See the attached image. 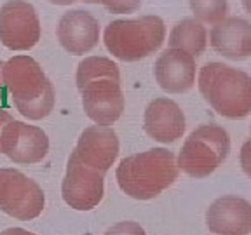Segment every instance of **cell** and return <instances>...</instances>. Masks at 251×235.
Here are the masks:
<instances>
[{
  "mask_svg": "<svg viewBox=\"0 0 251 235\" xmlns=\"http://www.w3.org/2000/svg\"><path fill=\"white\" fill-rule=\"evenodd\" d=\"M40 35V18L30 2L7 0L0 5V44L9 51H30L39 44Z\"/></svg>",
  "mask_w": 251,
  "mask_h": 235,
  "instance_id": "obj_7",
  "label": "cell"
},
{
  "mask_svg": "<svg viewBox=\"0 0 251 235\" xmlns=\"http://www.w3.org/2000/svg\"><path fill=\"white\" fill-rule=\"evenodd\" d=\"M86 115L98 125H110L121 118L126 106L121 80L101 78L78 87Z\"/></svg>",
  "mask_w": 251,
  "mask_h": 235,
  "instance_id": "obj_11",
  "label": "cell"
},
{
  "mask_svg": "<svg viewBox=\"0 0 251 235\" xmlns=\"http://www.w3.org/2000/svg\"><path fill=\"white\" fill-rule=\"evenodd\" d=\"M187 120L181 106L171 98H155L147 105L143 131L157 143L168 145L183 138Z\"/></svg>",
  "mask_w": 251,
  "mask_h": 235,
  "instance_id": "obj_15",
  "label": "cell"
},
{
  "mask_svg": "<svg viewBox=\"0 0 251 235\" xmlns=\"http://www.w3.org/2000/svg\"><path fill=\"white\" fill-rule=\"evenodd\" d=\"M209 46L220 56L230 61L251 58V21L237 16H228L213 24L209 30Z\"/></svg>",
  "mask_w": 251,
  "mask_h": 235,
  "instance_id": "obj_16",
  "label": "cell"
},
{
  "mask_svg": "<svg viewBox=\"0 0 251 235\" xmlns=\"http://www.w3.org/2000/svg\"><path fill=\"white\" fill-rule=\"evenodd\" d=\"M11 120H14V118H12V115L9 114L7 110H2V108H0V138H2V131H4V127Z\"/></svg>",
  "mask_w": 251,
  "mask_h": 235,
  "instance_id": "obj_23",
  "label": "cell"
},
{
  "mask_svg": "<svg viewBox=\"0 0 251 235\" xmlns=\"http://www.w3.org/2000/svg\"><path fill=\"white\" fill-rule=\"evenodd\" d=\"M49 152V138L39 125L11 120L2 131L0 153H4L14 164H39Z\"/></svg>",
  "mask_w": 251,
  "mask_h": 235,
  "instance_id": "obj_9",
  "label": "cell"
},
{
  "mask_svg": "<svg viewBox=\"0 0 251 235\" xmlns=\"http://www.w3.org/2000/svg\"><path fill=\"white\" fill-rule=\"evenodd\" d=\"M101 78L121 80L117 63L106 56H87L77 65V73H75L77 89L94 80H101Z\"/></svg>",
  "mask_w": 251,
  "mask_h": 235,
  "instance_id": "obj_18",
  "label": "cell"
},
{
  "mask_svg": "<svg viewBox=\"0 0 251 235\" xmlns=\"http://www.w3.org/2000/svg\"><path fill=\"white\" fill-rule=\"evenodd\" d=\"M4 84L16 110L28 120H42L54 108L52 82L31 56L18 54L5 61Z\"/></svg>",
  "mask_w": 251,
  "mask_h": 235,
  "instance_id": "obj_3",
  "label": "cell"
},
{
  "mask_svg": "<svg viewBox=\"0 0 251 235\" xmlns=\"http://www.w3.org/2000/svg\"><path fill=\"white\" fill-rule=\"evenodd\" d=\"M250 133H251V127H250Z\"/></svg>",
  "mask_w": 251,
  "mask_h": 235,
  "instance_id": "obj_28",
  "label": "cell"
},
{
  "mask_svg": "<svg viewBox=\"0 0 251 235\" xmlns=\"http://www.w3.org/2000/svg\"><path fill=\"white\" fill-rule=\"evenodd\" d=\"M239 162H241V169L244 171V174L251 178V138L248 141H244V145L241 146Z\"/></svg>",
  "mask_w": 251,
  "mask_h": 235,
  "instance_id": "obj_22",
  "label": "cell"
},
{
  "mask_svg": "<svg viewBox=\"0 0 251 235\" xmlns=\"http://www.w3.org/2000/svg\"><path fill=\"white\" fill-rule=\"evenodd\" d=\"M230 153V136L218 124H202L185 138L176 157L178 167L187 176L202 180L227 161Z\"/></svg>",
  "mask_w": 251,
  "mask_h": 235,
  "instance_id": "obj_5",
  "label": "cell"
},
{
  "mask_svg": "<svg viewBox=\"0 0 251 235\" xmlns=\"http://www.w3.org/2000/svg\"><path fill=\"white\" fill-rule=\"evenodd\" d=\"M176 155L168 148H150L124 157L115 169L117 185L131 199L152 200L178 180Z\"/></svg>",
  "mask_w": 251,
  "mask_h": 235,
  "instance_id": "obj_1",
  "label": "cell"
},
{
  "mask_svg": "<svg viewBox=\"0 0 251 235\" xmlns=\"http://www.w3.org/2000/svg\"><path fill=\"white\" fill-rule=\"evenodd\" d=\"M87 4H100L112 14H131L141 7L143 0H84Z\"/></svg>",
  "mask_w": 251,
  "mask_h": 235,
  "instance_id": "obj_20",
  "label": "cell"
},
{
  "mask_svg": "<svg viewBox=\"0 0 251 235\" xmlns=\"http://www.w3.org/2000/svg\"><path fill=\"white\" fill-rule=\"evenodd\" d=\"M105 195V174L80 164L75 157H68L67 172L61 181L63 200L75 211H91L98 208Z\"/></svg>",
  "mask_w": 251,
  "mask_h": 235,
  "instance_id": "obj_8",
  "label": "cell"
},
{
  "mask_svg": "<svg viewBox=\"0 0 251 235\" xmlns=\"http://www.w3.org/2000/svg\"><path fill=\"white\" fill-rule=\"evenodd\" d=\"M105 235H147L145 228L141 227L136 221H119V223L112 225Z\"/></svg>",
  "mask_w": 251,
  "mask_h": 235,
  "instance_id": "obj_21",
  "label": "cell"
},
{
  "mask_svg": "<svg viewBox=\"0 0 251 235\" xmlns=\"http://www.w3.org/2000/svg\"><path fill=\"white\" fill-rule=\"evenodd\" d=\"M0 235H35V234L25 230V228H7V230L0 232Z\"/></svg>",
  "mask_w": 251,
  "mask_h": 235,
  "instance_id": "obj_24",
  "label": "cell"
},
{
  "mask_svg": "<svg viewBox=\"0 0 251 235\" xmlns=\"http://www.w3.org/2000/svg\"><path fill=\"white\" fill-rule=\"evenodd\" d=\"M168 46L171 49H180L197 58L208 47V30L206 24L196 18H183L173 24L168 35Z\"/></svg>",
  "mask_w": 251,
  "mask_h": 235,
  "instance_id": "obj_17",
  "label": "cell"
},
{
  "mask_svg": "<svg viewBox=\"0 0 251 235\" xmlns=\"http://www.w3.org/2000/svg\"><path fill=\"white\" fill-rule=\"evenodd\" d=\"M47 2L52 5H72L75 2H80V0H47Z\"/></svg>",
  "mask_w": 251,
  "mask_h": 235,
  "instance_id": "obj_26",
  "label": "cell"
},
{
  "mask_svg": "<svg viewBox=\"0 0 251 235\" xmlns=\"http://www.w3.org/2000/svg\"><path fill=\"white\" fill-rule=\"evenodd\" d=\"M201 96L220 117L243 120L251 115V75L244 70L211 61L197 71Z\"/></svg>",
  "mask_w": 251,
  "mask_h": 235,
  "instance_id": "obj_2",
  "label": "cell"
},
{
  "mask_svg": "<svg viewBox=\"0 0 251 235\" xmlns=\"http://www.w3.org/2000/svg\"><path fill=\"white\" fill-rule=\"evenodd\" d=\"M166 40V24L161 16L110 21L103 30V44L115 59L134 63L157 52Z\"/></svg>",
  "mask_w": 251,
  "mask_h": 235,
  "instance_id": "obj_4",
  "label": "cell"
},
{
  "mask_svg": "<svg viewBox=\"0 0 251 235\" xmlns=\"http://www.w3.org/2000/svg\"><path fill=\"white\" fill-rule=\"evenodd\" d=\"M194 18L202 24H216L228 18V0H188Z\"/></svg>",
  "mask_w": 251,
  "mask_h": 235,
  "instance_id": "obj_19",
  "label": "cell"
},
{
  "mask_svg": "<svg viewBox=\"0 0 251 235\" xmlns=\"http://www.w3.org/2000/svg\"><path fill=\"white\" fill-rule=\"evenodd\" d=\"M241 4H243V9L251 16V0H241Z\"/></svg>",
  "mask_w": 251,
  "mask_h": 235,
  "instance_id": "obj_27",
  "label": "cell"
},
{
  "mask_svg": "<svg viewBox=\"0 0 251 235\" xmlns=\"http://www.w3.org/2000/svg\"><path fill=\"white\" fill-rule=\"evenodd\" d=\"M157 86L168 94H183L196 86V58L180 49H164L153 65Z\"/></svg>",
  "mask_w": 251,
  "mask_h": 235,
  "instance_id": "obj_13",
  "label": "cell"
},
{
  "mask_svg": "<svg viewBox=\"0 0 251 235\" xmlns=\"http://www.w3.org/2000/svg\"><path fill=\"white\" fill-rule=\"evenodd\" d=\"M4 65L5 61H0V101L4 98V91H5V84H4Z\"/></svg>",
  "mask_w": 251,
  "mask_h": 235,
  "instance_id": "obj_25",
  "label": "cell"
},
{
  "mask_svg": "<svg viewBox=\"0 0 251 235\" xmlns=\"http://www.w3.org/2000/svg\"><path fill=\"white\" fill-rule=\"evenodd\" d=\"M206 227L213 235H250L251 202L239 195H222L206 209Z\"/></svg>",
  "mask_w": 251,
  "mask_h": 235,
  "instance_id": "obj_14",
  "label": "cell"
},
{
  "mask_svg": "<svg viewBox=\"0 0 251 235\" xmlns=\"http://www.w3.org/2000/svg\"><path fill=\"white\" fill-rule=\"evenodd\" d=\"M46 195L35 180L12 167L0 169V211L21 221L42 214Z\"/></svg>",
  "mask_w": 251,
  "mask_h": 235,
  "instance_id": "obj_6",
  "label": "cell"
},
{
  "mask_svg": "<svg viewBox=\"0 0 251 235\" xmlns=\"http://www.w3.org/2000/svg\"><path fill=\"white\" fill-rule=\"evenodd\" d=\"M59 46L74 56H84L98 46L101 24L91 12L75 9L61 16L56 28Z\"/></svg>",
  "mask_w": 251,
  "mask_h": 235,
  "instance_id": "obj_12",
  "label": "cell"
},
{
  "mask_svg": "<svg viewBox=\"0 0 251 235\" xmlns=\"http://www.w3.org/2000/svg\"><path fill=\"white\" fill-rule=\"evenodd\" d=\"M121 150L119 136L110 125H89L80 133L74 152L70 153L80 164L106 174L115 164Z\"/></svg>",
  "mask_w": 251,
  "mask_h": 235,
  "instance_id": "obj_10",
  "label": "cell"
}]
</instances>
